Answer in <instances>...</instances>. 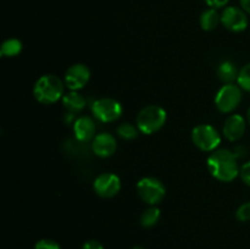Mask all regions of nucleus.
Here are the masks:
<instances>
[{
    "label": "nucleus",
    "instance_id": "1a4fd4ad",
    "mask_svg": "<svg viewBox=\"0 0 250 249\" xmlns=\"http://www.w3.org/2000/svg\"><path fill=\"white\" fill-rule=\"evenodd\" d=\"M221 23L229 31L238 33L248 27V16L242 7L227 6L221 14Z\"/></svg>",
    "mask_w": 250,
    "mask_h": 249
},
{
    "label": "nucleus",
    "instance_id": "2eb2a0df",
    "mask_svg": "<svg viewBox=\"0 0 250 249\" xmlns=\"http://www.w3.org/2000/svg\"><path fill=\"white\" fill-rule=\"evenodd\" d=\"M199 22L200 27H202L204 31H214V29H216V27L219 26L220 22H221V15H219L216 9L209 7V9L204 10V11L202 12Z\"/></svg>",
    "mask_w": 250,
    "mask_h": 249
},
{
    "label": "nucleus",
    "instance_id": "a878e982",
    "mask_svg": "<svg viewBox=\"0 0 250 249\" xmlns=\"http://www.w3.org/2000/svg\"><path fill=\"white\" fill-rule=\"evenodd\" d=\"M241 6L247 14H250V0H241Z\"/></svg>",
    "mask_w": 250,
    "mask_h": 249
},
{
    "label": "nucleus",
    "instance_id": "4468645a",
    "mask_svg": "<svg viewBox=\"0 0 250 249\" xmlns=\"http://www.w3.org/2000/svg\"><path fill=\"white\" fill-rule=\"evenodd\" d=\"M62 104L65 109L68 110L71 114H76L84 109L87 105V100L81 93H78V90H70L63 94Z\"/></svg>",
    "mask_w": 250,
    "mask_h": 249
},
{
    "label": "nucleus",
    "instance_id": "f257e3e1",
    "mask_svg": "<svg viewBox=\"0 0 250 249\" xmlns=\"http://www.w3.org/2000/svg\"><path fill=\"white\" fill-rule=\"evenodd\" d=\"M209 172L214 178L221 182H232L239 176L238 158L234 151L229 149H216L209 155L207 160Z\"/></svg>",
    "mask_w": 250,
    "mask_h": 249
},
{
    "label": "nucleus",
    "instance_id": "ddd939ff",
    "mask_svg": "<svg viewBox=\"0 0 250 249\" xmlns=\"http://www.w3.org/2000/svg\"><path fill=\"white\" fill-rule=\"evenodd\" d=\"M97 132V126L89 116H81L73 124V133L77 141L89 142L94 139Z\"/></svg>",
    "mask_w": 250,
    "mask_h": 249
},
{
    "label": "nucleus",
    "instance_id": "b1692460",
    "mask_svg": "<svg viewBox=\"0 0 250 249\" xmlns=\"http://www.w3.org/2000/svg\"><path fill=\"white\" fill-rule=\"evenodd\" d=\"M207 2V5L209 7H212V9H219V7L226 6L227 2L229 0H204Z\"/></svg>",
    "mask_w": 250,
    "mask_h": 249
},
{
    "label": "nucleus",
    "instance_id": "dca6fc26",
    "mask_svg": "<svg viewBox=\"0 0 250 249\" xmlns=\"http://www.w3.org/2000/svg\"><path fill=\"white\" fill-rule=\"evenodd\" d=\"M238 75L239 71L237 70L236 65L232 61H224L220 63L219 68H217V76L225 84L233 83L238 78Z\"/></svg>",
    "mask_w": 250,
    "mask_h": 249
},
{
    "label": "nucleus",
    "instance_id": "412c9836",
    "mask_svg": "<svg viewBox=\"0 0 250 249\" xmlns=\"http://www.w3.org/2000/svg\"><path fill=\"white\" fill-rule=\"evenodd\" d=\"M236 217L238 221L241 222H247L250 220V202L243 203L241 207L237 209L236 211Z\"/></svg>",
    "mask_w": 250,
    "mask_h": 249
},
{
    "label": "nucleus",
    "instance_id": "20e7f679",
    "mask_svg": "<svg viewBox=\"0 0 250 249\" xmlns=\"http://www.w3.org/2000/svg\"><path fill=\"white\" fill-rule=\"evenodd\" d=\"M192 142L198 149L212 153L219 148L221 143V136L219 131L211 124H198L192 131Z\"/></svg>",
    "mask_w": 250,
    "mask_h": 249
},
{
    "label": "nucleus",
    "instance_id": "9d476101",
    "mask_svg": "<svg viewBox=\"0 0 250 249\" xmlns=\"http://www.w3.org/2000/svg\"><path fill=\"white\" fill-rule=\"evenodd\" d=\"M90 80V70L84 63H75L65 72L63 82L70 90H80L87 85Z\"/></svg>",
    "mask_w": 250,
    "mask_h": 249
},
{
    "label": "nucleus",
    "instance_id": "6e6552de",
    "mask_svg": "<svg viewBox=\"0 0 250 249\" xmlns=\"http://www.w3.org/2000/svg\"><path fill=\"white\" fill-rule=\"evenodd\" d=\"M93 189L99 197L112 198L121 190V180L112 172H103L93 182Z\"/></svg>",
    "mask_w": 250,
    "mask_h": 249
},
{
    "label": "nucleus",
    "instance_id": "5701e85b",
    "mask_svg": "<svg viewBox=\"0 0 250 249\" xmlns=\"http://www.w3.org/2000/svg\"><path fill=\"white\" fill-rule=\"evenodd\" d=\"M239 176H241L242 181H243L248 187H250V161H247L246 164H243V165L241 166Z\"/></svg>",
    "mask_w": 250,
    "mask_h": 249
},
{
    "label": "nucleus",
    "instance_id": "f3484780",
    "mask_svg": "<svg viewBox=\"0 0 250 249\" xmlns=\"http://www.w3.org/2000/svg\"><path fill=\"white\" fill-rule=\"evenodd\" d=\"M161 216V211L156 205H150L148 209L144 210L141 215V225L146 228L155 226Z\"/></svg>",
    "mask_w": 250,
    "mask_h": 249
},
{
    "label": "nucleus",
    "instance_id": "bb28decb",
    "mask_svg": "<svg viewBox=\"0 0 250 249\" xmlns=\"http://www.w3.org/2000/svg\"><path fill=\"white\" fill-rule=\"evenodd\" d=\"M247 121H248V124H250V107L248 109V112H247Z\"/></svg>",
    "mask_w": 250,
    "mask_h": 249
},
{
    "label": "nucleus",
    "instance_id": "423d86ee",
    "mask_svg": "<svg viewBox=\"0 0 250 249\" xmlns=\"http://www.w3.org/2000/svg\"><path fill=\"white\" fill-rule=\"evenodd\" d=\"M242 97V88L238 84H224L215 95V105L222 114H231L241 104Z\"/></svg>",
    "mask_w": 250,
    "mask_h": 249
},
{
    "label": "nucleus",
    "instance_id": "39448f33",
    "mask_svg": "<svg viewBox=\"0 0 250 249\" xmlns=\"http://www.w3.org/2000/svg\"><path fill=\"white\" fill-rule=\"evenodd\" d=\"M139 198L148 205H158L163 202L166 194L164 183L156 177H143L137 183Z\"/></svg>",
    "mask_w": 250,
    "mask_h": 249
},
{
    "label": "nucleus",
    "instance_id": "7ed1b4c3",
    "mask_svg": "<svg viewBox=\"0 0 250 249\" xmlns=\"http://www.w3.org/2000/svg\"><path fill=\"white\" fill-rule=\"evenodd\" d=\"M167 114L159 105H148L137 115V127L144 134H154L166 124Z\"/></svg>",
    "mask_w": 250,
    "mask_h": 249
},
{
    "label": "nucleus",
    "instance_id": "aec40b11",
    "mask_svg": "<svg viewBox=\"0 0 250 249\" xmlns=\"http://www.w3.org/2000/svg\"><path fill=\"white\" fill-rule=\"evenodd\" d=\"M237 83H238V85L242 89L250 93V62L247 63L246 66H243V67L239 70Z\"/></svg>",
    "mask_w": 250,
    "mask_h": 249
},
{
    "label": "nucleus",
    "instance_id": "6ab92c4d",
    "mask_svg": "<svg viewBox=\"0 0 250 249\" xmlns=\"http://www.w3.org/2000/svg\"><path fill=\"white\" fill-rule=\"evenodd\" d=\"M138 127L134 126V124H129V122H125V124H121L116 128V133L120 138L125 139V141H133L138 137L139 133Z\"/></svg>",
    "mask_w": 250,
    "mask_h": 249
},
{
    "label": "nucleus",
    "instance_id": "393cba45",
    "mask_svg": "<svg viewBox=\"0 0 250 249\" xmlns=\"http://www.w3.org/2000/svg\"><path fill=\"white\" fill-rule=\"evenodd\" d=\"M82 249H105V248L103 247V244L100 243V242L92 239V241L85 242V243L83 244Z\"/></svg>",
    "mask_w": 250,
    "mask_h": 249
},
{
    "label": "nucleus",
    "instance_id": "9b49d317",
    "mask_svg": "<svg viewBox=\"0 0 250 249\" xmlns=\"http://www.w3.org/2000/svg\"><path fill=\"white\" fill-rule=\"evenodd\" d=\"M117 149V142L112 134L102 132L94 137L92 142V150L99 158H110Z\"/></svg>",
    "mask_w": 250,
    "mask_h": 249
},
{
    "label": "nucleus",
    "instance_id": "f8f14e48",
    "mask_svg": "<svg viewBox=\"0 0 250 249\" xmlns=\"http://www.w3.org/2000/svg\"><path fill=\"white\" fill-rule=\"evenodd\" d=\"M247 129V121L242 115H229L224 124V136L229 142H236L244 136Z\"/></svg>",
    "mask_w": 250,
    "mask_h": 249
},
{
    "label": "nucleus",
    "instance_id": "0eeeda50",
    "mask_svg": "<svg viewBox=\"0 0 250 249\" xmlns=\"http://www.w3.org/2000/svg\"><path fill=\"white\" fill-rule=\"evenodd\" d=\"M124 112L121 103L112 98H100L92 104V114L99 121L110 124L121 117Z\"/></svg>",
    "mask_w": 250,
    "mask_h": 249
},
{
    "label": "nucleus",
    "instance_id": "f03ea898",
    "mask_svg": "<svg viewBox=\"0 0 250 249\" xmlns=\"http://www.w3.org/2000/svg\"><path fill=\"white\" fill-rule=\"evenodd\" d=\"M65 94V82L55 75H44L36 81L33 85V95L37 102L50 105L62 99Z\"/></svg>",
    "mask_w": 250,
    "mask_h": 249
},
{
    "label": "nucleus",
    "instance_id": "4be33fe9",
    "mask_svg": "<svg viewBox=\"0 0 250 249\" xmlns=\"http://www.w3.org/2000/svg\"><path fill=\"white\" fill-rule=\"evenodd\" d=\"M34 249H61L59 243L53 239H41L36 243Z\"/></svg>",
    "mask_w": 250,
    "mask_h": 249
},
{
    "label": "nucleus",
    "instance_id": "a211bd4d",
    "mask_svg": "<svg viewBox=\"0 0 250 249\" xmlns=\"http://www.w3.org/2000/svg\"><path fill=\"white\" fill-rule=\"evenodd\" d=\"M22 51V43L21 41L16 38L6 39L4 43L1 44V49H0V54L4 58H14L17 56Z\"/></svg>",
    "mask_w": 250,
    "mask_h": 249
},
{
    "label": "nucleus",
    "instance_id": "cd10ccee",
    "mask_svg": "<svg viewBox=\"0 0 250 249\" xmlns=\"http://www.w3.org/2000/svg\"><path fill=\"white\" fill-rule=\"evenodd\" d=\"M132 249H146V248H143V247H141V246H137V247H133Z\"/></svg>",
    "mask_w": 250,
    "mask_h": 249
}]
</instances>
